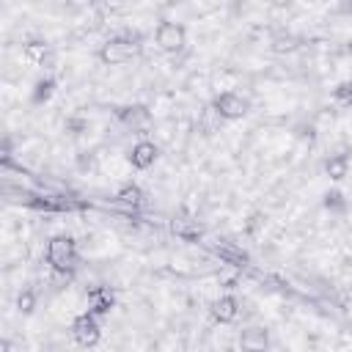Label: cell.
Masks as SVG:
<instances>
[{
	"mask_svg": "<svg viewBox=\"0 0 352 352\" xmlns=\"http://www.w3.org/2000/svg\"><path fill=\"white\" fill-rule=\"evenodd\" d=\"M44 261H47L50 270H55V272H63V275L72 272V270L77 267V261H80V256H77V242H74L69 234L52 236V239L47 242Z\"/></svg>",
	"mask_w": 352,
	"mask_h": 352,
	"instance_id": "6da1fadb",
	"label": "cell"
},
{
	"mask_svg": "<svg viewBox=\"0 0 352 352\" xmlns=\"http://www.w3.org/2000/svg\"><path fill=\"white\" fill-rule=\"evenodd\" d=\"M138 41L129 38V36H116V38H107L99 50V60L104 66H118V63H126L138 55Z\"/></svg>",
	"mask_w": 352,
	"mask_h": 352,
	"instance_id": "7a4b0ae2",
	"label": "cell"
},
{
	"mask_svg": "<svg viewBox=\"0 0 352 352\" xmlns=\"http://www.w3.org/2000/svg\"><path fill=\"white\" fill-rule=\"evenodd\" d=\"M72 338L80 344V346H96L99 338H102V324H99V316L94 311H82L74 316L72 322Z\"/></svg>",
	"mask_w": 352,
	"mask_h": 352,
	"instance_id": "3957f363",
	"label": "cell"
},
{
	"mask_svg": "<svg viewBox=\"0 0 352 352\" xmlns=\"http://www.w3.org/2000/svg\"><path fill=\"white\" fill-rule=\"evenodd\" d=\"M248 99L234 94V91H223L212 99V113L217 118H226V121H236V118H245L248 116Z\"/></svg>",
	"mask_w": 352,
	"mask_h": 352,
	"instance_id": "277c9868",
	"label": "cell"
},
{
	"mask_svg": "<svg viewBox=\"0 0 352 352\" xmlns=\"http://www.w3.org/2000/svg\"><path fill=\"white\" fill-rule=\"evenodd\" d=\"M154 41L162 52H179L187 41V28L179 25V22H170V19H162L157 28H154Z\"/></svg>",
	"mask_w": 352,
	"mask_h": 352,
	"instance_id": "5b68a950",
	"label": "cell"
},
{
	"mask_svg": "<svg viewBox=\"0 0 352 352\" xmlns=\"http://www.w3.org/2000/svg\"><path fill=\"white\" fill-rule=\"evenodd\" d=\"M85 302H88V311H94L96 316H104V314L113 311L116 294L110 292V286H91L88 294H85Z\"/></svg>",
	"mask_w": 352,
	"mask_h": 352,
	"instance_id": "8992f818",
	"label": "cell"
},
{
	"mask_svg": "<svg viewBox=\"0 0 352 352\" xmlns=\"http://www.w3.org/2000/svg\"><path fill=\"white\" fill-rule=\"evenodd\" d=\"M157 154H160V148H157L154 140H138L129 148V162H132V168L146 170V168H151L157 162Z\"/></svg>",
	"mask_w": 352,
	"mask_h": 352,
	"instance_id": "52a82bcc",
	"label": "cell"
},
{
	"mask_svg": "<svg viewBox=\"0 0 352 352\" xmlns=\"http://www.w3.org/2000/svg\"><path fill=\"white\" fill-rule=\"evenodd\" d=\"M212 319L220 322V324H231L236 316H239V300L234 294H220L214 302H212Z\"/></svg>",
	"mask_w": 352,
	"mask_h": 352,
	"instance_id": "ba28073f",
	"label": "cell"
},
{
	"mask_svg": "<svg viewBox=\"0 0 352 352\" xmlns=\"http://www.w3.org/2000/svg\"><path fill=\"white\" fill-rule=\"evenodd\" d=\"M349 165H352L349 154H330V157L324 160V173H327V179H333V182H344V179L349 176Z\"/></svg>",
	"mask_w": 352,
	"mask_h": 352,
	"instance_id": "9c48e42d",
	"label": "cell"
},
{
	"mask_svg": "<svg viewBox=\"0 0 352 352\" xmlns=\"http://www.w3.org/2000/svg\"><path fill=\"white\" fill-rule=\"evenodd\" d=\"M239 344H242V349L256 352V349H264V346L270 344V336H267V330H261V327H248V330H242Z\"/></svg>",
	"mask_w": 352,
	"mask_h": 352,
	"instance_id": "30bf717a",
	"label": "cell"
},
{
	"mask_svg": "<svg viewBox=\"0 0 352 352\" xmlns=\"http://www.w3.org/2000/svg\"><path fill=\"white\" fill-rule=\"evenodd\" d=\"M22 58L28 63H33V66H41L50 58V44H44V41H28V44H22Z\"/></svg>",
	"mask_w": 352,
	"mask_h": 352,
	"instance_id": "8fae6325",
	"label": "cell"
},
{
	"mask_svg": "<svg viewBox=\"0 0 352 352\" xmlns=\"http://www.w3.org/2000/svg\"><path fill=\"white\" fill-rule=\"evenodd\" d=\"M116 201H118V204H126V206H138V204H143V190H140L138 184L126 182V184H121V187L116 190Z\"/></svg>",
	"mask_w": 352,
	"mask_h": 352,
	"instance_id": "7c38bea8",
	"label": "cell"
},
{
	"mask_svg": "<svg viewBox=\"0 0 352 352\" xmlns=\"http://www.w3.org/2000/svg\"><path fill=\"white\" fill-rule=\"evenodd\" d=\"M118 118L121 121H126V124H146L148 121V110L143 107V104H135V107H121L118 110Z\"/></svg>",
	"mask_w": 352,
	"mask_h": 352,
	"instance_id": "4fadbf2b",
	"label": "cell"
},
{
	"mask_svg": "<svg viewBox=\"0 0 352 352\" xmlns=\"http://www.w3.org/2000/svg\"><path fill=\"white\" fill-rule=\"evenodd\" d=\"M52 91H55V80H52V77H41V80H36V85H33V102H36V104L47 102V99L52 96Z\"/></svg>",
	"mask_w": 352,
	"mask_h": 352,
	"instance_id": "5bb4252c",
	"label": "cell"
},
{
	"mask_svg": "<svg viewBox=\"0 0 352 352\" xmlns=\"http://www.w3.org/2000/svg\"><path fill=\"white\" fill-rule=\"evenodd\" d=\"M16 308H19L22 314H33V308H36V294H33L30 289L19 292V297H16Z\"/></svg>",
	"mask_w": 352,
	"mask_h": 352,
	"instance_id": "9a60e30c",
	"label": "cell"
},
{
	"mask_svg": "<svg viewBox=\"0 0 352 352\" xmlns=\"http://www.w3.org/2000/svg\"><path fill=\"white\" fill-rule=\"evenodd\" d=\"M333 96H336L341 104H352V80H344V82L333 91Z\"/></svg>",
	"mask_w": 352,
	"mask_h": 352,
	"instance_id": "2e32d148",
	"label": "cell"
},
{
	"mask_svg": "<svg viewBox=\"0 0 352 352\" xmlns=\"http://www.w3.org/2000/svg\"><path fill=\"white\" fill-rule=\"evenodd\" d=\"M341 198H344V195H341L338 190H327V192H324V206H327V209H330V206L344 209V201H341Z\"/></svg>",
	"mask_w": 352,
	"mask_h": 352,
	"instance_id": "e0dca14e",
	"label": "cell"
}]
</instances>
